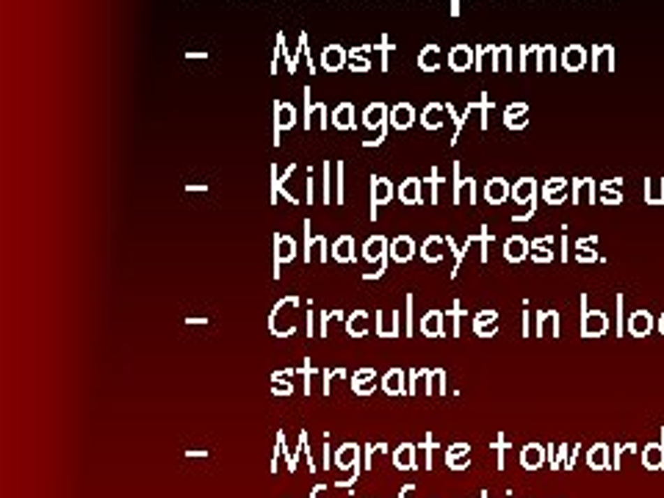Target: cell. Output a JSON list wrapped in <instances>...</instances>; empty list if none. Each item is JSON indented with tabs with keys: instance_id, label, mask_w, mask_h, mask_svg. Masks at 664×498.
<instances>
[{
	"instance_id": "cell-39",
	"label": "cell",
	"mask_w": 664,
	"mask_h": 498,
	"mask_svg": "<svg viewBox=\"0 0 664 498\" xmlns=\"http://www.w3.org/2000/svg\"><path fill=\"white\" fill-rule=\"evenodd\" d=\"M462 451L468 454V446H462V443H457V446H451V448L445 451V457H457V454H462Z\"/></svg>"
},
{
	"instance_id": "cell-26",
	"label": "cell",
	"mask_w": 664,
	"mask_h": 498,
	"mask_svg": "<svg viewBox=\"0 0 664 498\" xmlns=\"http://www.w3.org/2000/svg\"><path fill=\"white\" fill-rule=\"evenodd\" d=\"M374 50H379V56H382V64H379V70L388 72V67H390V53L396 50L393 45H390V39H388V34H382L379 36V42L374 45Z\"/></svg>"
},
{
	"instance_id": "cell-20",
	"label": "cell",
	"mask_w": 664,
	"mask_h": 498,
	"mask_svg": "<svg viewBox=\"0 0 664 498\" xmlns=\"http://www.w3.org/2000/svg\"><path fill=\"white\" fill-rule=\"evenodd\" d=\"M441 64H443V50L438 47V45H427V47L421 50V56H418V67H421V72H435Z\"/></svg>"
},
{
	"instance_id": "cell-29",
	"label": "cell",
	"mask_w": 664,
	"mask_h": 498,
	"mask_svg": "<svg viewBox=\"0 0 664 498\" xmlns=\"http://www.w3.org/2000/svg\"><path fill=\"white\" fill-rule=\"evenodd\" d=\"M413 293H407L404 296V335H413V318H415V313H413Z\"/></svg>"
},
{
	"instance_id": "cell-22",
	"label": "cell",
	"mask_w": 664,
	"mask_h": 498,
	"mask_svg": "<svg viewBox=\"0 0 664 498\" xmlns=\"http://www.w3.org/2000/svg\"><path fill=\"white\" fill-rule=\"evenodd\" d=\"M471 47H465V45H457V47H451V53H448V67L457 72H465L468 67H471Z\"/></svg>"
},
{
	"instance_id": "cell-15",
	"label": "cell",
	"mask_w": 664,
	"mask_h": 498,
	"mask_svg": "<svg viewBox=\"0 0 664 498\" xmlns=\"http://www.w3.org/2000/svg\"><path fill=\"white\" fill-rule=\"evenodd\" d=\"M421 177H407L401 186H399V200L404 205H424V197H421Z\"/></svg>"
},
{
	"instance_id": "cell-12",
	"label": "cell",
	"mask_w": 664,
	"mask_h": 498,
	"mask_svg": "<svg viewBox=\"0 0 664 498\" xmlns=\"http://www.w3.org/2000/svg\"><path fill=\"white\" fill-rule=\"evenodd\" d=\"M415 258V241L410 235H396L390 241V261L393 263H407Z\"/></svg>"
},
{
	"instance_id": "cell-42",
	"label": "cell",
	"mask_w": 664,
	"mask_h": 498,
	"mask_svg": "<svg viewBox=\"0 0 664 498\" xmlns=\"http://www.w3.org/2000/svg\"><path fill=\"white\" fill-rule=\"evenodd\" d=\"M523 460H526V462H537V460H540V454H537V451H529Z\"/></svg>"
},
{
	"instance_id": "cell-37",
	"label": "cell",
	"mask_w": 664,
	"mask_h": 498,
	"mask_svg": "<svg viewBox=\"0 0 664 498\" xmlns=\"http://www.w3.org/2000/svg\"><path fill=\"white\" fill-rule=\"evenodd\" d=\"M330 318H332V313H327V310L318 313V324H321V327H318V335H321V338H327V324H330Z\"/></svg>"
},
{
	"instance_id": "cell-9",
	"label": "cell",
	"mask_w": 664,
	"mask_h": 498,
	"mask_svg": "<svg viewBox=\"0 0 664 498\" xmlns=\"http://www.w3.org/2000/svg\"><path fill=\"white\" fill-rule=\"evenodd\" d=\"M363 258H366L369 263L388 261V258H390V241H388L385 235H371L369 241L363 244Z\"/></svg>"
},
{
	"instance_id": "cell-2",
	"label": "cell",
	"mask_w": 664,
	"mask_h": 498,
	"mask_svg": "<svg viewBox=\"0 0 664 498\" xmlns=\"http://www.w3.org/2000/svg\"><path fill=\"white\" fill-rule=\"evenodd\" d=\"M296 258V241L291 235H283L277 233L274 235V277H280V269L286 263H291Z\"/></svg>"
},
{
	"instance_id": "cell-44",
	"label": "cell",
	"mask_w": 664,
	"mask_h": 498,
	"mask_svg": "<svg viewBox=\"0 0 664 498\" xmlns=\"http://www.w3.org/2000/svg\"><path fill=\"white\" fill-rule=\"evenodd\" d=\"M189 59H208V53H205V50H200V53H194V50H191V53H189Z\"/></svg>"
},
{
	"instance_id": "cell-11",
	"label": "cell",
	"mask_w": 664,
	"mask_h": 498,
	"mask_svg": "<svg viewBox=\"0 0 664 498\" xmlns=\"http://www.w3.org/2000/svg\"><path fill=\"white\" fill-rule=\"evenodd\" d=\"M346 59H349V50H344L341 45H327L321 50V67L327 72H341L346 67Z\"/></svg>"
},
{
	"instance_id": "cell-40",
	"label": "cell",
	"mask_w": 664,
	"mask_h": 498,
	"mask_svg": "<svg viewBox=\"0 0 664 498\" xmlns=\"http://www.w3.org/2000/svg\"><path fill=\"white\" fill-rule=\"evenodd\" d=\"M568 64H570V67H573V64H576V67L582 64V50H579V47H576V53H570V56H568Z\"/></svg>"
},
{
	"instance_id": "cell-38",
	"label": "cell",
	"mask_w": 664,
	"mask_h": 498,
	"mask_svg": "<svg viewBox=\"0 0 664 498\" xmlns=\"http://www.w3.org/2000/svg\"><path fill=\"white\" fill-rule=\"evenodd\" d=\"M316 335V316H313V310H307V338H313Z\"/></svg>"
},
{
	"instance_id": "cell-31",
	"label": "cell",
	"mask_w": 664,
	"mask_h": 498,
	"mask_svg": "<svg viewBox=\"0 0 664 498\" xmlns=\"http://www.w3.org/2000/svg\"><path fill=\"white\" fill-rule=\"evenodd\" d=\"M487 197H490V200H501V197H504V180H493V183L487 186Z\"/></svg>"
},
{
	"instance_id": "cell-18",
	"label": "cell",
	"mask_w": 664,
	"mask_h": 498,
	"mask_svg": "<svg viewBox=\"0 0 664 498\" xmlns=\"http://www.w3.org/2000/svg\"><path fill=\"white\" fill-rule=\"evenodd\" d=\"M376 335L379 338H399V310L385 316V313H376Z\"/></svg>"
},
{
	"instance_id": "cell-24",
	"label": "cell",
	"mask_w": 664,
	"mask_h": 498,
	"mask_svg": "<svg viewBox=\"0 0 664 498\" xmlns=\"http://www.w3.org/2000/svg\"><path fill=\"white\" fill-rule=\"evenodd\" d=\"M421 332L429 335V338L443 335V313L441 310H429V313L421 318Z\"/></svg>"
},
{
	"instance_id": "cell-33",
	"label": "cell",
	"mask_w": 664,
	"mask_h": 498,
	"mask_svg": "<svg viewBox=\"0 0 664 498\" xmlns=\"http://www.w3.org/2000/svg\"><path fill=\"white\" fill-rule=\"evenodd\" d=\"M272 393H274V396H291V393H294V382H283V385L274 382V385H272Z\"/></svg>"
},
{
	"instance_id": "cell-23",
	"label": "cell",
	"mask_w": 664,
	"mask_h": 498,
	"mask_svg": "<svg viewBox=\"0 0 664 498\" xmlns=\"http://www.w3.org/2000/svg\"><path fill=\"white\" fill-rule=\"evenodd\" d=\"M421 258L427 263H438L443 258V238L441 235H429L424 244H421Z\"/></svg>"
},
{
	"instance_id": "cell-34",
	"label": "cell",
	"mask_w": 664,
	"mask_h": 498,
	"mask_svg": "<svg viewBox=\"0 0 664 498\" xmlns=\"http://www.w3.org/2000/svg\"><path fill=\"white\" fill-rule=\"evenodd\" d=\"M424 183H429V189H432V197H429V203H438V169H432V175L424 180Z\"/></svg>"
},
{
	"instance_id": "cell-19",
	"label": "cell",
	"mask_w": 664,
	"mask_h": 498,
	"mask_svg": "<svg viewBox=\"0 0 664 498\" xmlns=\"http://www.w3.org/2000/svg\"><path fill=\"white\" fill-rule=\"evenodd\" d=\"M393 465L399 471H413L415 468V446L413 443H401L399 448H393Z\"/></svg>"
},
{
	"instance_id": "cell-8",
	"label": "cell",
	"mask_w": 664,
	"mask_h": 498,
	"mask_svg": "<svg viewBox=\"0 0 664 498\" xmlns=\"http://www.w3.org/2000/svg\"><path fill=\"white\" fill-rule=\"evenodd\" d=\"M415 108L410 105V103H396L393 108H390V128L393 131H410L413 125H415Z\"/></svg>"
},
{
	"instance_id": "cell-17",
	"label": "cell",
	"mask_w": 664,
	"mask_h": 498,
	"mask_svg": "<svg viewBox=\"0 0 664 498\" xmlns=\"http://www.w3.org/2000/svg\"><path fill=\"white\" fill-rule=\"evenodd\" d=\"M346 332L352 338H366L369 335V313L366 310H355L346 316Z\"/></svg>"
},
{
	"instance_id": "cell-6",
	"label": "cell",
	"mask_w": 664,
	"mask_h": 498,
	"mask_svg": "<svg viewBox=\"0 0 664 498\" xmlns=\"http://www.w3.org/2000/svg\"><path fill=\"white\" fill-rule=\"evenodd\" d=\"M363 125L369 128V131H382V128H388L390 125V108L382 103V100H376V103H371L369 108L363 111Z\"/></svg>"
},
{
	"instance_id": "cell-30",
	"label": "cell",
	"mask_w": 664,
	"mask_h": 498,
	"mask_svg": "<svg viewBox=\"0 0 664 498\" xmlns=\"http://www.w3.org/2000/svg\"><path fill=\"white\" fill-rule=\"evenodd\" d=\"M421 448H424V454H427V462H424V465H427V468H432V454H435V448H438V446H435V440H432V434H427V437H424Z\"/></svg>"
},
{
	"instance_id": "cell-16",
	"label": "cell",
	"mask_w": 664,
	"mask_h": 498,
	"mask_svg": "<svg viewBox=\"0 0 664 498\" xmlns=\"http://www.w3.org/2000/svg\"><path fill=\"white\" fill-rule=\"evenodd\" d=\"M332 261L338 263H355V238L352 235H341L335 244H332Z\"/></svg>"
},
{
	"instance_id": "cell-7",
	"label": "cell",
	"mask_w": 664,
	"mask_h": 498,
	"mask_svg": "<svg viewBox=\"0 0 664 498\" xmlns=\"http://www.w3.org/2000/svg\"><path fill=\"white\" fill-rule=\"evenodd\" d=\"M310 117H318V128H321V131L330 128L327 105H324V103H310V86H304V117H302L304 131H310Z\"/></svg>"
},
{
	"instance_id": "cell-35",
	"label": "cell",
	"mask_w": 664,
	"mask_h": 498,
	"mask_svg": "<svg viewBox=\"0 0 664 498\" xmlns=\"http://www.w3.org/2000/svg\"><path fill=\"white\" fill-rule=\"evenodd\" d=\"M302 374H304V379H307V382H304V393L310 396V376H313V365H310V357H307V360L302 362Z\"/></svg>"
},
{
	"instance_id": "cell-5",
	"label": "cell",
	"mask_w": 664,
	"mask_h": 498,
	"mask_svg": "<svg viewBox=\"0 0 664 498\" xmlns=\"http://www.w3.org/2000/svg\"><path fill=\"white\" fill-rule=\"evenodd\" d=\"M407 371L404 368H390L385 376H382V390L388 393V396H404V393H410V385H407Z\"/></svg>"
},
{
	"instance_id": "cell-13",
	"label": "cell",
	"mask_w": 664,
	"mask_h": 498,
	"mask_svg": "<svg viewBox=\"0 0 664 498\" xmlns=\"http://www.w3.org/2000/svg\"><path fill=\"white\" fill-rule=\"evenodd\" d=\"M352 390L357 396H371L376 390V371L374 368H357L352 374Z\"/></svg>"
},
{
	"instance_id": "cell-32",
	"label": "cell",
	"mask_w": 664,
	"mask_h": 498,
	"mask_svg": "<svg viewBox=\"0 0 664 498\" xmlns=\"http://www.w3.org/2000/svg\"><path fill=\"white\" fill-rule=\"evenodd\" d=\"M304 189H307V205H313V200H316V180H313V166H310V172H307Z\"/></svg>"
},
{
	"instance_id": "cell-21",
	"label": "cell",
	"mask_w": 664,
	"mask_h": 498,
	"mask_svg": "<svg viewBox=\"0 0 664 498\" xmlns=\"http://www.w3.org/2000/svg\"><path fill=\"white\" fill-rule=\"evenodd\" d=\"M374 50V45H363V47H352L349 50V70L352 72H369L371 70V61L366 53Z\"/></svg>"
},
{
	"instance_id": "cell-27",
	"label": "cell",
	"mask_w": 664,
	"mask_h": 498,
	"mask_svg": "<svg viewBox=\"0 0 664 498\" xmlns=\"http://www.w3.org/2000/svg\"><path fill=\"white\" fill-rule=\"evenodd\" d=\"M321 189H324V205H330L332 203V166H330V161H324V166H321Z\"/></svg>"
},
{
	"instance_id": "cell-36",
	"label": "cell",
	"mask_w": 664,
	"mask_h": 498,
	"mask_svg": "<svg viewBox=\"0 0 664 498\" xmlns=\"http://www.w3.org/2000/svg\"><path fill=\"white\" fill-rule=\"evenodd\" d=\"M335 169H338V197H335V200H338V203H344V163L338 161V163H335Z\"/></svg>"
},
{
	"instance_id": "cell-28",
	"label": "cell",
	"mask_w": 664,
	"mask_h": 498,
	"mask_svg": "<svg viewBox=\"0 0 664 498\" xmlns=\"http://www.w3.org/2000/svg\"><path fill=\"white\" fill-rule=\"evenodd\" d=\"M277 451H280V457H286V462H288V471L294 474V471H296V457H294V451H288V448H286V432H277Z\"/></svg>"
},
{
	"instance_id": "cell-43",
	"label": "cell",
	"mask_w": 664,
	"mask_h": 498,
	"mask_svg": "<svg viewBox=\"0 0 664 498\" xmlns=\"http://www.w3.org/2000/svg\"><path fill=\"white\" fill-rule=\"evenodd\" d=\"M327 488L324 485H318V488H313V493H310V498H321V493H324Z\"/></svg>"
},
{
	"instance_id": "cell-1",
	"label": "cell",
	"mask_w": 664,
	"mask_h": 498,
	"mask_svg": "<svg viewBox=\"0 0 664 498\" xmlns=\"http://www.w3.org/2000/svg\"><path fill=\"white\" fill-rule=\"evenodd\" d=\"M296 108L291 105V103H286V100H274V139L272 142L280 144V136L286 133V131H291V128H296Z\"/></svg>"
},
{
	"instance_id": "cell-41",
	"label": "cell",
	"mask_w": 664,
	"mask_h": 498,
	"mask_svg": "<svg viewBox=\"0 0 664 498\" xmlns=\"http://www.w3.org/2000/svg\"><path fill=\"white\" fill-rule=\"evenodd\" d=\"M413 490H415V485H404V488H401V493H399V498H410V493H413Z\"/></svg>"
},
{
	"instance_id": "cell-4",
	"label": "cell",
	"mask_w": 664,
	"mask_h": 498,
	"mask_svg": "<svg viewBox=\"0 0 664 498\" xmlns=\"http://www.w3.org/2000/svg\"><path fill=\"white\" fill-rule=\"evenodd\" d=\"M393 197V183L388 177H376L371 175V219H376V208L388 205Z\"/></svg>"
},
{
	"instance_id": "cell-14",
	"label": "cell",
	"mask_w": 664,
	"mask_h": 498,
	"mask_svg": "<svg viewBox=\"0 0 664 498\" xmlns=\"http://www.w3.org/2000/svg\"><path fill=\"white\" fill-rule=\"evenodd\" d=\"M332 128L335 131H355L357 128V122H355V103H341L332 111Z\"/></svg>"
},
{
	"instance_id": "cell-45",
	"label": "cell",
	"mask_w": 664,
	"mask_h": 498,
	"mask_svg": "<svg viewBox=\"0 0 664 498\" xmlns=\"http://www.w3.org/2000/svg\"><path fill=\"white\" fill-rule=\"evenodd\" d=\"M517 255H520V241H515V244H512V258H517Z\"/></svg>"
},
{
	"instance_id": "cell-10",
	"label": "cell",
	"mask_w": 664,
	"mask_h": 498,
	"mask_svg": "<svg viewBox=\"0 0 664 498\" xmlns=\"http://www.w3.org/2000/svg\"><path fill=\"white\" fill-rule=\"evenodd\" d=\"M313 249H316V255H318V261L321 263H327L330 261V255H327V238L324 235H310V219L304 221V263H310V258H313Z\"/></svg>"
},
{
	"instance_id": "cell-3",
	"label": "cell",
	"mask_w": 664,
	"mask_h": 498,
	"mask_svg": "<svg viewBox=\"0 0 664 498\" xmlns=\"http://www.w3.org/2000/svg\"><path fill=\"white\" fill-rule=\"evenodd\" d=\"M360 454H363V448H360L357 443H344V446L338 448V454H335V465H338L341 471L360 474V468H363V462H360Z\"/></svg>"
},
{
	"instance_id": "cell-25",
	"label": "cell",
	"mask_w": 664,
	"mask_h": 498,
	"mask_svg": "<svg viewBox=\"0 0 664 498\" xmlns=\"http://www.w3.org/2000/svg\"><path fill=\"white\" fill-rule=\"evenodd\" d=\"M443 105L441 103H429L424 111H421V125L427 128V131H438V128H443L441 119H435V114H441Z\"/></svg>"
}]
</instances>
